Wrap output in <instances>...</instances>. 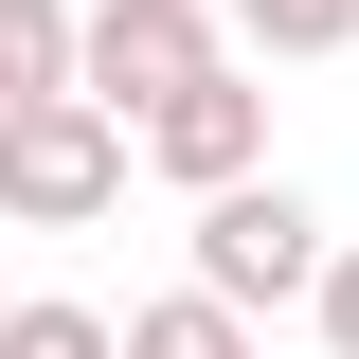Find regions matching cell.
Instances as JSON below:
<instances>
[{
  "mask_svg": "<svg viewBox=\"0 0 359 359\" xmlns=\"http://www.w3.org/2000/svg\"><path fill=\"white\" fill-rule=\"evenodd\" d=\"M0 216H18V233H90V216H126V126H108L90 90L0 108Z\"/></svg>",
  "mask_w": 359,
  "mask_h": 359,
  "instance_id": "cell-1",
  "label": "cell"
},
{
  "mask_svg": "<svg viewBox=\"0 0 359 359\" xmlns=\"http://www.w3.org/2000/svg\"><path fill=\"white\" fill-rule=\"evenodd\" d=\"M323 252H341V233L306 216V198H287V180H233V198H198V306H306L323 287Z\"/></svg>",
  "mask_w": 359,
  "mask_h": 359,
  "instance_id": "cell-2",
  "label": "cell"
},
{
  "mask_svg": "<svg viewBox=\"0 0 359 359\" xmlns=\"http://www.w3.org/2000/svg\"><path fill=\"white\" fill-rule=\"evenodd\" d=\"M216 54H233L216 0H90V18H72V90L108 108V126H144V108H162V90H198Z\"/></svg>",
  "mask_w": 359,
  "mask_h": 359,
  "instance_id": "cell-3",
  "label": "cell"
},
{
  "mask_svg": "<svg viewBox=\"0 0 359 359\" xmlns=\"http://www.w3.org/2000/svg\"><path fill=\"white\" fill-rule=\"evenodd\" d=\"M126 162H162L180 198H233V180H269V90H252V72L216 54L198 90H162V108L126 126Z\"/></svg>",
  "mask_w": 359,
  "mask_h": 359,
  "instance_id": "cell-4",
  "label": "cell"
},
{
  "mask_svg": "<svg viewBox=\"0 0 359 359\" xmlns=\"http://www.w3.org/2000/svg\"><path fill=\"white\" fill-rule=\"evenodd\" d=\"M108 359H252V323H233V306H198V287H162V306H126V323H108Z\"/></svg>",
  "mask_w": 359,
  "mask_h": 359,
  "instance_id": "cell-5",
  "label": "cell"
},
{
  "mask_svg": "<svg viewBox=\"0 0 359 359\" xmlns=\"http://www.w3.org/2000/svg\"><path fill=\"white\" fill-rule=\"evenodd\" d=\"M72 90V0H0V108H54Z\"/></svg>",
  "mask_w": 359,
  "mask_h": 359,
  "instance_id": "cell-6",
  "label": "cell"
},
{
  "mask_svg": "<svg viewBox=\"0 0 359 359\" xmlns=\"http://www.w3.org/2000/svg\"><path fill=\"white\" fill-rule=\"evenodd\" d=\"M233 36H252V54H341L359 0H233Z\"/></svg>",
  "mask_w": 359,
  "mask_h": 359,
  "instance_id": "cell-7",
  "label": "cell"
},
{
  "mask_svg": "<svg viewBox=\"0 0 359 359\" xmlns=\"http://www.w3.org/2000/svg\"><path fill=\"white\" fill-rule=\"evenodd\" d=\"M0 359H108V306H0Z\"/></svg>",
  "mask_w": 359,
  "mask_h": 359,
  "instance_id": "cell-8",
  "label": "cell"
},
{
  "mask_svg": "<svg viewBox=\"0 0 359 359\" xmlns=\"http://www.w3.org/2000/svg\"><path fill=\"white\" fill-rule=\"evenodd\" d=\"M306 306H323V341L359 359V252H323V287H306Z\"/></svg>",
  "mask_w": 359,
  "mask_h": 359,
  "instance_id": "cell-9",
  "label": "cell"
}]
</instances>
